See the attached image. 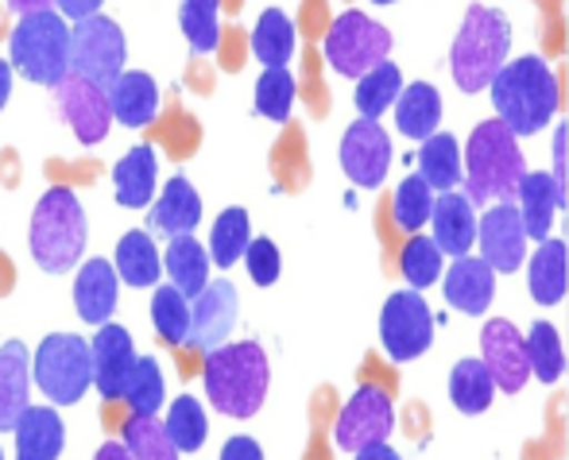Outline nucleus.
Segmentation results:
<instances>
[{
    "instance_id": "nucleus-18",
    "label": "nucleus",
    "mask_w": 569,
    "mask_h": 460,
    "mask_svg": "<svg viewBox=\"0 0 569 460\" xmlns=\"http://www.w3.org/2000/svg\"><path fill=\"white\" fill-rule=\"evenodd\" d=\"M198 221H202V198H198L194 182L187 174H174V179L163 182L159 198L151 201L148 209V232L151 237H182V232H194Z\"/></svg>"
},
{
    "instance_id": "nucleus-49",
    "label": "nucleus",
    "mask_w": 569,
    "mask_h": 460,
    "mask_svg": "<svg viewBox=\"0 0 569 460\" xmlns=\"http://www.w3.org/2000/svg\"><path fill=\"white\" fill-rule=\"evenodd\" d=\"M93 460H136L132 449L124 446V441H106V446L93 453Z\"/></svg>"
},
{
    "instance_id": "nucleus-39",
    "label": "nucleus",
    "mask_w": 569,
    "mask_h": 460,
    "mask_svg": "<svg viewBox=\"0 0 569 460\" xmlns=\"http://www.w3.org/2000/svg\"><path fill=\"white\" fill-rule=\"evenodd\" d=\"M438 206V190L430 186L422 174H407L403 182L396 186V198H391V217L403 232H419L422 224L435 217Z\"/></svg>"
},
{
    "instance_id": "nucleus-19",
    "label": "nucleus",
    "mask_w": 569,
    "mask_h": 460,
    "mask_svg": "<svg viewBox=\"0 0 569 460\" xmlns=\"http://www.w3.org/2000/svg\"><path fill=\"white\" fill-rule=\"evenodd\" d=\"M120 276L113 260H86L74 276V310L86 326H106L117 313Z\"/></svg>"
},
{
    "instance_id": "nucleus-42",
    "label": "nucleus",
    "mask_w": 569,
    "mask_h": 460,
    "mask_svg": "<svg viewBox=\"0 0 569 460\" xmlns=\"http://www.w3.org/2000/svg\"><path fill=\"white\" fill-rule=\"evenodd\" d=\"M295 97H299V82L287 67L263 70L260 82H256V112L263 120H276V124H287L295 109Z\"/></svg>"
},
{
    "instance_id": "nucleus-8",
    "label": "nucleus",
    "mask_w": 569,
    "mask_h": 460,
    "mask_svg": "<svg viewBox=\"0 0 569 460\" xmlns=\"http://www.w3.org/2000/svg\"><path fill=\"white\" fill-rule=\"evenodd\" d=\"M388 51H391V31L383 23H376L372 16L357 12H341L338 20L330 23L326 31V43H322V54L341 78H365L368 70H376L380 62H388Z\"/></svg>"
},
{
    "instance_id": "nucleus-40",
    "label": "nucleus",
    "mask_w": 569,
    "mask_h": 460,
    "mask_svg": "<svg viewBox=\"0 0 569 460\" xmlns=\"http://www.w3.org/2000/svg\"><path fill=\"white\" fill-rule=\"evenodd\" d=\"M179 28L198 54H213L221 47V0H182Z\"/></svg>"
},
{
    "instance_id": "nucleus-4",
    "label": "nucleus",
    "mask_w": 569,
    "mask_h": 460,
    "mask_svg": "<svg viewBox=\"0 0 569 460\" xmlns=\"http://www.w3.org/2000/svg\"><path fill=\"white\" fill-rule=\"evenodd\" d=\"M527 179L519 136L500 117L480 120L465 143V193L472 201H511Z\"/></svg>"
},
{
    "instance_id": "nucleus-37",
    "label": "nucleus",
    "mask_w": 569,
    "mask_h": 460,
    "mask_svg": "<svg viewBox=\"0 0 569 460\" xmlns=\"http://www.w3.org/2000/svg\"><path fill=\"white\" fill-rule=\"evenodd\" d=\"M407 86H403V74H399V67L396 62H380L376 70H368L365 78L357 82V109H360V117H368V120H380L388 109H396V101H399V93H403Z\"/></svg>"
},
{
    "instance_id": "nucleus-6",
    "label": "nucleus",
    "mask_w": 569,
    "mask_h": 460,
    "mask_svg": "<svg viewBox=\"0 0 569 460\" xmlns=\"http://www.w3.org/2000/svg\"><path fill=\"white\" fill-rule=\"evenodd\" d=\"M70 28L67 16L47 8L36 16H20L8 36V59L16 74H23L31 86L59 90L70 78Z\"/></svg>"
},
{
    "instance_id": "nucleus-43",
    "label": "nucleus",
    "mask_w": 569,
    "mask_h": 460,
    "mask_svg": "<svg viewBox=\"0 0 569 460\" xmlns=\"http://www.w3.org/2000/svg\"><path fill=\"white\" fill-rule=\"evenodd\" d=\"M527 349H531V368L542 383H558L566 371V349L562 337L550 321H535L531 333H527Z\"/></svg>"
},
{
    "instance_id": "nucleus-11",
    "label": "nucleus",
    "mask_w": 569,
    "mask_h": 460,
    "mask_svg": "<svg viewBox=\"0 0 569 460\" xmlns=\"http://www.w3.org/2000/svg\"><path fill=\"white\" fill-rule=\"evenodd\" d=\"M396 430V402L380 387H357L352 399L341 407L338 426H333V446L341 453H360L368 446H383Z\"/></svg>"
},
{
    "instance_id": "nucleus-29",
    "label": "nucleus",
    "mask_w": 569,
    "mask_h": 460,
    "mask_svg": "<svg viewBox=\"0 0 569 460\" xmlns=\"http://www.w3.org/2000/svg\"><path fill=\"white\" fill-rule=\"evenodd\" d=\"M396 128L407 136V140H422L427 143L430 136L438 132L442 124V93L435 90L430 82H411L396 101Z\"/></svg>"
},
{
    "instance_id": "nucleus-30",
    "label": "nucleus",
    "mask_w": 569,
    "mask_h": 460,
    "mask_svg": "<svg viewBox=\"0 0 569 460\" xmlns=\"http://www.w3.org/2000/svg\"><path fill=\"white\" fill-rule=\"evenodd\" d=\"M117 276L128 287H159L163 276V256L156 248V237L148 229H132L117 240Z\"/></svg>"
},
{
    "instance_id": "nucleus-38",
    "label": "nucleus",
    "mask_w": 569,
    "mask_h": 460,
    "mask_svg": "<svg viewBox=\"0 0 569 460\" xmlns=\"http://www.w3.org/2000/svg\"><path fill=\"white\" fill-rule=\"evenodd\" d=\"M120 441L132 449L136 460H179L182 457L179 446L171 441V433H167L163 418H151V414H128Z\"/></svg>"
},
{
    "instance_id": "nucleus-24",
    "label": "nucleus",
    "mask_w": 569,
    "mask_h": 460,
    "mask_svg": "<svg viewBox=\"0 0 569 460\" xmlns=\"http://www.w3.org/2000/svg\"><path fill=\"white\" fill-rule=\"evenodd\" d=\"M16 460H59L67 449V426L59 418V407H28L12 430Z\"/></svg>"
},
{
    "instance_id": "nucleus-3",
    "label": "nucleus",
    "mask_w": 569,
    "mask_h": 460,
    "mask_svg": "<svg viewBox=\"0 0 569 460\" xmlns=\"http://www.w3.org/2000/svg\"><path fill=\"white\" fill-rule=\"evenodd\" d=\"M562 93L558 78L539 54L511 59L492 82V109L516 136H535L555 120Z\"/></svg>"
},
{
    "instance_id": "nucleus-52",
    "label": "nucleus",
    "mask_w": 569,
    "mask_h": 460,
    "mask_svg": "<svg viewBox=\"0 0 569 460\" xmlns=\"http://www.w3.org/2000/svg\"><path fill=\"white\" fill-rule=\"evenodd\" d=\"M352 460H403V457L396 449H388V441H383V446H368L360 453H352Z\"/></svg>"
},
{
    "instance_id": "nucleus-32",
    "label": "nucleus",
    "mask_w": 569,
    "mask_h": 460,
    "mask_svg": "<svg viewBox=\"0 0 569 460\" xmlns=\"http://www.w3.org/2000/svg\"><path fill=\"white\" fill-rule=\"evenodd\" d=\"M295 23L283 8H268V12L256 20L252 28V54L263 62V70H276V67H287L295 59Z\"/></svg>"
},
{
    "instance_id": "nucleus-33",
    "label": "nucleus",
    "mask_w": 569,
    "mask_h": 460,
    "mask_svg": "<svg viewBox=\"0 0 569 460\" xmlns=\"http://www.w3.org/2000/svg\"><path fill=\"white\" fill-rule=\"evenodd\" d=\"M496 376L492 368L485 364V360H461V364H453L450 371V399L453 407L461 410V414H485L488 407H492L496 399Z\"/></svg>"
},
{
    "instance_id": "nucleus-26",
    "label": "nucleus",
    "mask_w": 569,
    "mask_h": 460,
    "mask_svg": "<svg viewBox=\"0 0 569 460\" xmlns=\"http://www.w3.org/2000/svg\"><path fill=\"white\" fill-rule=\"evenodd\" d=\"M109 104H113V120L124 128H148L159 117V86L148 70H124L113 86H109Z\"/></svg>"
},
{
    "instance_id": "nucleus-23",
    "label": "nucleus",
    "mask_w": 569,
    "mask_h": 460,
    "mask_svg": "<svg viewBox=\"0 0 569 460\" xmlns=\"http://www.w3.org/2000/svg\"><path fill=\"white\" fill-rule=\"evenodd\" d=\"M156 186H159V156L151 143H136V148H128L117 159L113 190L124 209H148L159 198Z\"/></svg>"
},
{
    "instance_id": "nucleus-48",
    "label": "nucleus",
    "mask_w": 569,
    "mask_h": 460,
    "mask_svg": "<svg viewBox=\"0 0 569 460\" xmlns=\"http://www.w3.org/2000/svg\"><path fill=\"white\" fill-rule=\"evenodd\" d=\"M106 4V0H54V8H59L67 20H86V16H98V8Z\"/></svg>"
},
{
    "instance_id": "nucleus-22",
    "label": "nucleus",
    "mask_w": 569,
    "mask_h": 460,
    "mask_svg": "<svg viewBox=\"0 0 569 460\" xmlns=\"http://www.w3.org/2000/svg\"><path fill=\"white\" fill-rule=\"evenodd\" d=\"M31 383H36V376H31L28 344L4 341L0 344V433H12L16 422L23 418V410L31 407Z\"/></svg>"
},
{
    "instance_id": "nucleus-44",
    "label": "nucleus",
    "mask_w": 569,
    "mask_h": 460,
    "mask_svg": "<svg viewBox=\"0 0 569 460\" xmlns=\"http://www.w3.org/2000/svg\"><path fill=\"white\" fill-rule=\"evenodd\" d=\"M442 248L435 244V237H411V244L403 248V279L411 282V290H427L442 279Z\"/></svg>"
},
{
    "instance_id": "nucleus-27",
    "label": "nucleus",
    "mask_w": 569,
    "mask_h": 460,
    "mask_svg": "<svg viewBox=\"0 0 569 460\" xmlns=\"http://www.w3.org/2000/svg\"><path fill=\"white\" fill-rule=\"evenodd\" d=\"M210 263L213 256L202 248V240L194 232H182V237L167 240V252H163V271L171 276L174 287L182 290L187 298H198L206 287H210Z\"/></svg>"
},
{
    "instance_id": "nucleus-53",
    "label": "nucleus",
    "mask_w": 569,
    "mask_h": 460,
    "mask_svg": "<svg viewBox=\"0 0 569 460\" xmlns=\"http://www.w3.org/2000/svg\"><path fill=\"white\" fill-rule=\"evenodd\" d=\"M376 4H396V0H376Z\"/></svg>"
},
{
    "instance_id": "nucleus-14",
    "label": "nucleus",
    "mask_w": 569,
    "mask_h": 460,
    "mask_svg": "<svg viewBox=\"0 0 569 460\" xmlns=\"http://www.w3.org/2000/svg\"><path fill=\"white\" fill-rule=\"evenodd\" d=\"M480 352H485V364L492 368L496 387L503 394H519L531 379V349H527V337L511 326L508 318H492L480 333Z\"/></svg>"
},
{
    "instance_id": "nucleus-16",
    "label": "nucleus",
    "mask_w": 569,
    "mask_h": 460,
    "mask_svg": "<svg viewBox=\"0 0 569 460\" xmlns=\"http://www.w3.org/2000/svg\"><path fill=\"white\" fill-rule=\"evenodd\" d=\"M90 344H93V387H98V394L106 402L124 399L128 376H132L136 360H140L128 329L117 326V321H106V326H98Z\"/></svg>"
},
{
    "instance_id": "nucleus-10",
    "label": "nucleus",
    "mask_w": 569,
    "mask_h": 460,
    "mask_svg": "<svg viewBox=\"0 0 569 460\" xmlns=\"http://www.w3.org/2000/svg\"><path fill=\"white\" fill-rule=\"evenodd\" d=\"M435 313L430 306L422 302V294L415 290H399L383 302L380 310V341H383V352L399 364L407 360H419L422 352L435 344Z\"/></svg>"
},
{
    "instance_id": "nucleus-50",
    "label": "nucleus",
    "mask_w": 569,
    "mask_h": 460,
    "mask_svg": "<svg viewBox=\"0 0 569 460\" xmlns=\"http://www.w3.org/2000/svg\"><path fill=\"white\" fill-rule=\"evenodd\" d=\"M12 74H16L12 59H0V112H4L8 97H12Z\"/></svg>"
},
{
    "instance_id": "nucleus-2",
    "label": "nucleus",
    "mask_w": 569,
    "mask_h": 460,
    "mask_svg": "<svg viewBox=\"0 0 569 460\" xmlns=\"http://www.w3.org/2000/svg\"><path fill=\"white\" fill-rule=\"evenodd\" d=\"M86 240H90V221H86L82 201L70 186L54 182L31 213V256L47 276H67V271L82 268Z\"/></svg>"
},
{
    "instance_id": "nucleus-35",
    "label": "nucleus",
    "mask_w": 569,
    "mask_h": 460,
    "mask_svg": "<svg viewBox=\"0 0 569 460\" xmlns=\"http://www.w3.org/2000/svg\"><path fill=\"white\" fill-rule=\"evenodd\" d=\"M167 433L179 446V453H198L210 438V418H206L202 399L194 394H179V399L167 402V418H163Z\"/></svg>"
},
{
    "instance_id": "nucleus-45",
    "label": "nucleus",
    "mask_w": 569,
    "mask_h": 460,
    "mask_svg": "<svg viewBox=\"0 0 569 460\" xmlns=\"http://www.w3.org/2000/svg\"><path fill=\"white\" fill-rule=\"evenodd\" d=\"M244 268H248V279H252L256 287H271V282L279 279V271H283L279 248L271 244L268 237H256L252 244H248V252H244Z\"/></svg>"
},
{
    "instance_id": "nucleus-13",
    "label": "nucleus",
    "mask_w": 569,
    "mask_h": 460,
    "mask_svg": "<svg viewBox=\"0 0 569 460\" xmlns=\"http://www.w3.org/2000/svg\"><path fill=\"white\" fill-rule=\"evenodd\" d=\"M527 224H523V213H519L516 201H496L488 206V213L480 217V256L492 263L496 271L511 276L527 263Z\"/></svg>"
},
{
    "instance_id": "nucleus-12",
    "label": "nucleus",
    "mask_w": 569,
    "mask_h": 460,
    "mask_svg": "<svg viewBox=\"0 0 569 460\" xmlns=\"http://www.w3.org/2000/svg\"><path fill=\"white\" fill-rule=\"evenodd\" d=\"M341 171L360 190H380L391 171V140L380 120H352L341 136Z\"/></svg>"
},
{
    "instance_id": "nucleus-28",
    "label": "nucleus",
    "mask_w": 569,
    "mask_h": 460,
    "mask_svg": "<svg viewBox=\"0 0 569 460\" xmlns=\"http://www.w3.org/2000/svg\"><path fill=\"white\" fill-rule=\"evenodd\" d=\"M527 287L539 306H558L569 290V248L562 240H542L527 263Z\"/></svg>"
},
{
    "instance_id": "nucleus-9",
    "label": "nucleus",
    "mask_w": 569,
    "mask_h": 460,
    "mask_svg": "<svg viewBox=\"0 0 569 460\" xmlns=\"http://www.w3.org/2000/svg\"><path fill=\"white\" fill-rule=\"evenodd\" d=\"M124 59H128V47L117 20H109V16H86V20H78L70 28V74L109 90L124 74Z\"/></svg>"
},
{
    "instance_id": "nucleus-36",
    "label": "nucleus",
    "mask_w": 569,
    "mask_h": 460,
    "mask_svg": "<svg viewBox=\"0 0 569 460\" xmlns=\"http://www.w3.org/2000/svg\"><path fill=\"white\" fill-rule=\"evenodd\" d=\"M252 221L240 206H229L218 213L213 221V232H210V256L218 268H232V263L244 260L248 244H252Z\"/></svg>"
},
{
    "instance_id": "nucleus-47",
    "label": "nucleus",
    "mask_w": 569,
    "mask_h": 460,
    "mask_svg": "<svg viewBox=\"0 0 569 460\" xmlns=\"http://www.w3.org/2000/svg\"><path fill=\"white\" fill-rule=\"evenodd\" d=\"M221 460H263V449L256 438H244V433H237V438L226 441V449H221Z\"/></svg>"
},
{
    "instance_id": "nucleus-34",
    "label": "nucleus",
    "mask_w": 569,
    "mask_h": 460,
    "mask_svg": "<svg viewBox=\"0 0 569 460\" xmlns=\"http://www.w3.org/2000/svg\"><path fill=\"white\" fill-rule=\"evenodd\" d=\"M419 174L438 193H450L457 190V182H465V156L450 132H435L419 148Z\"/></svg>"
},
{
    "instance_id": "nucleus-51",
    "label": "nucleus",
    "mask_w": 569,
    "mask_h": 460,
    "mask_svg": "<svg viewBox=\"0 0 569 460\" xmlns=\"http://www.w3.org/2000/svg\"><path fill=\"white\" fill-rule=\"evenodd\" d=\"M54 0H8V8H12L16 16H36V12H47Z\"/></svg>"
},
{
    "instance_id": "nucleus-25",
    "label": "nucleus",
    "mask_w": 569,
    "mask_h": 460,
    "mask_svg": "<svg viewBox=\"0 0 569 460\" xmlns=\"http://www.w3.org/2000/svg\"><path fill=\"white\" fill-rule=\"evenodd\" d=\"M516 206L523 213L527 237L542 244V240H550V229H555V213L566 209V193L558 190L550 171H527V179L519 182Z\"/></svg>"
},
{
    "instance_id": "nucleus-31",
    "label": "nucleus",
    "mask_w": 569,
    "mask_h": 460,
    "mask_svg": "<svg viewBox=\"0 0 569 460\" xmlns=\"http://www.w3.org/2000/svg\"><path fill=\"white\" fill-rule=\"evenodd\" d=\"M151 326H156L159 341L174 344V349H187L190 329H194V298L182 294L174 282L151 290Z\"/></svg>"
},
{
    "instance_id": "nucleus-54",
    "label": "nucleus",
    "mask_w": 569,
    "mask_h": 460,
    "mask_svg": "<svg viewBox=\"0 0 569 460\" xmlns=\"http://www.w3.org/2000/svg\"><path fill=\"white\" fill-rule=\"evenodd\" d=\"M566 224H569V217H566ZM566 248H569V232H566Z\"/></svg>"
},
{
    "instance_id": "nucleus-5",
    "label": "nucleus",
    "mask_w": 569,
    "mask_h": 460,
    "mask_svg": "<svg viewBox=\"0 0 569 460\" xmlns=\"http://www.w3.org/2000/svg\"><path fill=\"white\" fill-rule=\"evenodd\" d=\"M511 51V20L500 8L472 4L461 20L453 47H450V70L461 93L492 90L496 74L508 67Z\"/></svg>"
},
{
    "instance_id": "nucleus-15",
    "label": "nucleus",
    "mask_w": 569,
    "mask_h": 460,
    "mask_svg": "<svg viewBox=\"0 0 569 460\" xmlns=\"http://www.w3.org/2000/svg\"><path fill=\"white\" fill-rule=\"evenodd\" d=\"M59 97V112L70 124L78 143H101L109 136V124H113V104H109V90L86 82V78L70 74L67 82L54 90Z\"/></svg>"
},
{
    "instance_id": "nucleus-7",
    "label": "nucleus",
    "mask_w": 569,
    "mask_h": 460,
    "mask_svg": "<svg viewBox=\"0 0 569 460\" xmlns=\"http://www.w3.org/2000/svg\"><path fill=\"white\" fill-rule=\"evenodd\" d=\"M31 376L51 407H74L93 387V344L78 333H47L31 352Z\"/></svg>"
},
{
    "instance_id": "nucleus-20",
    "label": "nucleus",
    "mask_w": 569,
    "mask_h": 460,
    "mask_svg": "<svg viewBox=\"0 0 569 460\" xmlns=\"http://www.w3.org/2000/svg\"><path fill=\"white\" fill-rule=\"evenodd\" d=\"M430 229H435V244L446 256H469L472 240L480 237V217H477V201L461 190L438 193L435 217H430Z\"/></svg>"
},
{
    "instance_id": "nucleus-17",
    "label": "nucleus",
    "mask_w": 569,
    "mask_h": 460,
    "mask_svg": "<svg viewBox=\"0 0 569 460\" xmlns=\"http://www.w3.org/2000/svg\"><path fill=\"white\" fill-rule=\"evenodd\" d=\"M237 287L229 279H213L202 294L194 298V329H190V344L194 352H213L229 344V333L237 326Z\"/></svg>"
},
{
    "instance_id": "nucleus-21",
    "label": "nucleus",
    "mask_w": 569,
    "mask_h": 460,
    "mask_svg": "<svg viewBox=\"0 0 569 460\" xmlns=\"http://www.w3.org/2000/svg\"><path fill=\"white\" fill-rule=\"evenodd\" d=\"M496 298V268L485 260V256H457L446 271V302L453 310L469 313H485Z\"/></svg>"
},
{
    "instance_id": "nucleus-1",
    "label": "nucleus",
    "mask_w": 569,
    "mask_h": 460,
    "mask_svg": "<svg viewBox=\"0 0 569 460\" xmlns=\"http://www.w3.org/2000/svg\"><path fill=\"white\" fill-rule=\"evenodd\" d=\"M202 383L210 394V407L226 418H256V410L268 399L271 368L256 341H229L221 349L206 352Z\"/></svg>"
},
{
    "instance_id": "nucleus-41",
    "label": "nucleus",
    "mask_w": 569,
    "mask_h": 460,
    "mask_svg": "<svg viewBox=\"0 0 569 460\" xmlns=\"http://www.w3.org/2000/svg\"><path fill=\"white\" fill-rule=\"evenodd\" d=\"M128 414H151L156 418L163 410V368H159L156 357H140L128 376V387H124V399Z\"/></svg>"
},
{
    "instance_id": "nucleus-46",
    "label": "nucleus",
    "mask_w": 569,
    "mask_h": 460,
    "mask_svg": "<svg viewBox=\"0 0 569 460\" xmlns=\"http://www.w3.org/2000/svg\"><path fill=\"white\" fill-rule=\"evenodd\" d=\"M569 124H558V132H555V182H558V190L566 193V201H569Z\"/></svg>"
},
{
    "instance_id": "nucleus-55",
    "label": "nucleus",
    "mask_w": 569,
    "mask_h": 460,
    "mask_svg": "<svg viewBox=\"0 0 569 460\" xmlns=\"http://www.w3.org/2000/svg\"><path fill=\"white\" fill-rule=\"evenodd\" d=\"M0 460H4V449H0Z\"/></svg>"
}]
</instances>
